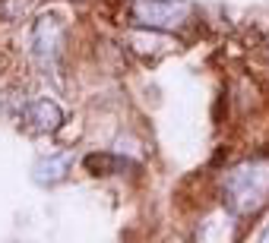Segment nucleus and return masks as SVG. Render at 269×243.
Masks as SVG:
<instances>
[{
    "label": "nucleus",
    "instance_id": "f257e3e1",
    "mask_svg": "<svg viewBox=\"0 0 269 243\" xmlns=\"http://www.w3.org/2000/svg\"><path fill=\"white\" fill-rule=\"evenodd\" d=\"M225 205L235 215H254L269 202V164H241L235 167L225 183Z\"/></svg>",
    "mask_w": 269,
    "mask_h": 243
},
{
    "label": "nucleus",
    "instance_id": "f03ea898",
    "mask_svg": "<svg viewBox=\"0 0 269 243\" xmlns=\"http://www.w3.org/2000/svg\"><path fill=\"white\" fill-rule=\"evenodd\" d=\"M130 19L152 32H184L193 19V7L187 0H133Z\"/></svg>",
    "mask_w": 269,
    "mask_h": 243
},
{
    "label": "nucleus",
    "instance_id": "7ed1b4c3",
    "mask_svg": "<svg viewBox=\"0 0 269 243\" xmlns=\"http://www.w3.org/2000/svg\"><path fill=\"white\" fill-rule=\"evenodd\" d=\"M64 38V19L60 13H42L32 23V54L42 67H54Z\"/></svg>",
    "mask_w": 269,
    "mask_h": 243
},
{
    "label": "nucleus",
    "instance_id": "20e7f679",
    "mask_svg": "<svg viewBox=\"0 0 269 243\" xmlns=\"http://www.w3.org/2000/svg\"><path fill=\"white\" fill-rule=\"evenodd\" d=\"M23 117H26V126L32 129V133H54V129L64 123V107L57 101L35 98V101L26 104Z\"/></svg>",
    "mask_w": 269,
    "mask_h": 243
},
{
    "label": "nucleus",
    "instance_id": "39448f33",
    "mask_svg": "<svg viewBox=\"0 0 269 243\" xmlns=\"http://www.w3.org/2000/svg\"><path fill=\"white\" fill-rule=\"evenodd\" d=\"M67 167H70V152H60V155L42 158L38 164L32 167V177H35V183H42V186H54L57 180L67 177Z\"/></svg>",
    "mask_w": 269,
    "mask_h": 243
},
{
    "label": "nucleus",
    "instance_id": "423d86ee",
    "mask_svg": "<svg viewBox=\"0 0 269 243\" xmlns=\"http://www.w3.org/2000/svg\"><path fill=\"white\" fill-rule=\"evenodd\" d=\"M35 7V0H0V19L4 23H19L23 16H29Z\"/></svg>",
    "mask_w": 269,
    "mask_h": 243
}]
</instances>
